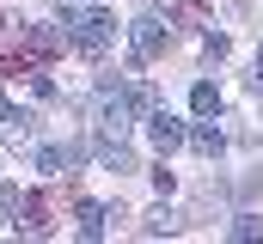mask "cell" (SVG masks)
Listing matches in <instances>:
<instances>
[{"instance_id":"cell-9","label":"cell","mask_w":263,"mask_h":244,"mask_svg":"<svg viewBox=\"0 0 263 244\" xmlns=\"http://www.w3.org/2000/svg\"><path fill=\"white\" fill-rule=\"evenodd\" d=\"M129 110H141V116H147V110H159V92H153L147 79H135V86H129Z\"/></svg>"},{"instance_id":"cell-4","label":"cell","mask_w":263,"mask_h":244,"mask_svg":"<svg viewBox=\"0 0 263 244\" xmlns=\"http://www.w3.org/2000/svg\"><path fill=\"white\" fill-rule=\"evenodd\" d=\"M153 12L159 18H178L184 31H208V12H202L196 0H153Z\"/></svg>"},{"instance_id":"cell-10","label":"cell","mask_w":263,"mask_h":244,"mask_svg":"<svg viewBox=\"0 0 263 244\" xmlns=\"http://www.w3.org/2000/svg\"><path fill=\"white\" fill-rule=\"evenodd\" d=\"M190 104H196V116H214V110H220V92H214V86L202 79L196 92H190Z\"/></svg>"},{"instance_id":"cell-6","label":"cell","mask_w":263,"mask_h":244,"mask_svg":"<svg viewBox=\"0 0 263 244\" xmlns=\"http://www.w3.org/2000/svg\"><path fill=\"white\" fill-rule=\"evenodd\" d=\"M184 140H190V147H196L202 159H220V153H227V134H220V128H214V122H202V128H190V134H184Z\"/></svg>"},{"instance_id":"cell-11","label":"cell","mask_w":263,"mask_h":244,"mask_svg":"<svg viewBox=\"0 0 263 244\" xmlns=\"http://www.w3.org/2000/svg\"><path fill=\"white\" fill-rule=\"evenodd\" d=\"M172 226H178V220H172V208H159V214H147V220H141V232H147V238H159V232H172Z\"/></svg>"},{"instance_id":"cell-1","label":"cell","mask_w":263,"mask_h":244,"mask_svg":"<svg viewBox=\"0 0 263 244\" xmlns=\"http://www.w3.org/2000/svg\"><path fill=\"white\" fill-rule=\"evenodd\" d=\"M110 37H117V18H110V12H98V6H67V43H73L80 55H104Z\"/></svg>"},{"instance_id":"cell-8","label":"cell","mask_w":263,"mask_h":244,"mask_svg":"<svg viewBox=\"0 0 263 244\" xmlns=\"http://www.w3.org/2000/svg\"><path fill=\"white\" fill-rule=\"evenodd\" d=\"M73 220H80V238H104V208L98 201H80Z\"/></svg>"},{"instance_id":"cell-12","label":"cell","mask_w":263,"mask_h":244,"mask_svg":"<svg viewBox=\"0 0 263 244\" xmlns=\"http://www.w3.org/2000/svg\"><path fill=\"white\" fill-rule=\"evenodd\" d=\"M257 232H263V226L251 220V214H239V220H233V238H257Z\"/></svg>"},{"instance_id":"cell-3","label":"cell","mask_w":263,"mask_h":244,"mask_svg":"<svg viewBox=\"0 0 263 244\" xmlns=\"http://www.w3.org/2000/svg\"><path fill=\"white\" fill-rule=\"evenodd\" d=\"M129 43H135V67L141 61H159L172 49V37H165V25H159V12H147V18H135L129 25Z\"/></svg>"},{"instance_id":"cell-14","label":"cell","mask_w":263,"mask_h":244,"mask_svg":"<svg viewBox=\"0 0 263 244\" xmlns=\"http://www.w3.org/2000/svg\"><path fill=\"white\" fill-rule=\"evenodd\" d=\"M251 86H257V92H263V49H257V79H251Z\"/></svg>"},{"instance_id":"cell-7","label":"cell","mask_w":263,"mask_h":244,"mask_svg":"<svg viewBox=\"0 0 263 244\" xmlns=\"http://www.w3.org/2000/svg\"><path fill=\"white\" fill-rule=\"evenodd\" d=\"M37 165L43 171H73L80 165V147H37Z\"/></svg>"},{"instance_id":"cell-2","label":"cell","mask_w":263,"mask_h":244,"mask_svg":"<svg viewBox=\"0 0 263 244\" xmlns=\"http://www.w3.org/2000/svg\"><path fill=\"white\" fill-rule=\"evenodd\" d=\"M6 226H18L25 238H49V195H37V189H18V201H12V220Z\"/></svg>"},{"instance_id":"cell-13","label":"cell","mask_w":263,"mask_h":244,"mask_svg":"<svg viewBox=\"0 0 263 244\" xmlns=\"http://www.w3.org/2000/svg\"><path fill=\"white\" fill-rule=\"evenodd\" d=\"M227 49H233L227 37H208V49H202V55H208V67H214V61H227Z\"/></svg>"},{"instance_id":"cell-5","label":"cell","mask_w":263,"mask_h":244,"mask_svg":"<svg viewBox=\"0 0 263 244\" xmlns=\"http://www.w3.org/2000/svg\"><path fill=\"white\" fill-rule=\"evenodd\" d=\"M147 134H153V147L159 153H172V147H184V128L165 116V110H147Z\"/></svg>"}]
</instances>
